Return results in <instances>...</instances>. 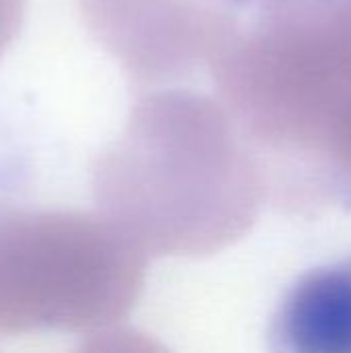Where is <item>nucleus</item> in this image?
I'll return each mask as SVG.
<instances>
[{
    "mask_svg": "<svg viewBox=\"0 0 351 353\" xmlns=\"http://www.w3.org/2000/svg\"><path fill=\"white\" fill-rule=\"evenodd\" d=\"M93 196L145 256H211L254 215L252 163L213 99L145 93L93 163Z\"/></svg>",
    "mask_w": 351,
    "mask_h": 353,
    "instance_id": "1",
    "label": "nucleus"
},
{
    "mask_svg": "<svg viewBox=\"0 0 351 353\" xmlns=\"http://www.w3.org/2000/svg\"><path fill=\"white\" fill-rule=\"evenodd\" d=\"M147 256L101 213L0 211V333H91L124 321Z\"/></svg>",
    "mask_w": 351,
    "mask_h": 353,
    "instance_id": "2",
    "label": "nucleus"
},
{
    "mask_svg": "<svg viewBox=\"0 0 351 353\" xmlns=\"http://www.w3.org/2000/svg\"><path fill=\"white\" fill-rule=\"evenodd\" d=\"M275 339L302 353H351V259L302 277L275 319Z\"/></svg>",
    "mask_w": 351,
    "mask_h": 353,
    "instance_id": "3",
    "label": "nucleus"
},
{
    "mask_svg": "<svg viewBox=\"0 0 351 353\" xmlns=\"http://www.w3.org/2000/svg\"><path fill=\"white\" fill-rule=\"evenodd\" d=\"M25 0H0V58L21 31Z\"/></svg>",
    "mask_w": 351,
    "mask_h": 353,
    "instance_id": "4",
    "label": "nucleus"
}]
</instances>
